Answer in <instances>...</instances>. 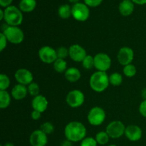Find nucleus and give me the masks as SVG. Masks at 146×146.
I'll use <instances>...</instances> for the list:
<instances>
[{
  "label": "nucleus",
  "mask_w": 146,
  "mask_h": 146,
  "mask_svg": "<svg viewBox=\"0 0 146 146\" xmlns=\"http://www.w3.org/2000/svg\"><path fill=\"white\" fill-rule=\"evenodd\" d=\"M122 1H124V0H122Z\"/></svg>",
  "instance_id": "nucleus-45"
},
{
  "label": "nucleus",
  "mask_w": 146,
  "mask_h": 146,
  "mask_svg": "<svg viewBox=\"0 0 146 146\" xmlns=\"http://www.w3.org/2000/svg\"><path fill=\"white\" fill-rule=\"evenodd\" d=\"M7 41H8V40H7L5 35L3 33H1L0 34V50H1V51H4V48L7 47Z\"/></svg>",
  "instance_id": "nucleus-34"
},
{
  "label": "nucleus",
  "mask_w": 146,
  "mask_h": 146,
  "mask_svg": "<svg viewBox=\"0 0 146 146\" xmlns=\"http://www.w3.org/2000/svg\"><path fill=\"white\" fill-rule=\"evenodd\" d=\"M110 84L113 86H119L123 82V76L120 73L115 72L109 76Z\"/></svg>",
  "instance_id": "nucleus-25"
},
{
  "label": "nucleus",
  "mask_w": 146,
  "mask_h": 146,
  "mask_svg": "<svg viewBox=\"0 0 146 146\" xmlns=\"http://www.w3.org/2000/svg\"><path fill=\"white\" fill-rule=\"evenodd\" d=\"M118 10L121 14L123 17H128L131 15L134 11V3L131 0H124L119 4Z\"/></svg>",
  "instance_id": "nucleus-18"
},
{
  "label": "nucleus",
  "mask_w": 146,
  "mask_h": 146,
  "mask_svg": "<svg viewBox=\"0 0 146 146\" xmlns=\"http://www.w3.org/2000/svg\"><path fill=\"white\" fill-rule=\"evenodd\" d=\"M66 79L71 83H74L78 81L81 78V74L79 69L76 67H70L67 68L66 72L64 73Z\"/></svg>",
  "instance_id": "nucleus-19"
},
{
  "label": "nucleus",
  "mask_w": 146,
  "mask_h": 146,
  "mask_svg": "<svg viewBox=\"0 0 146 146\" xmlns=\"http://www.w3.org/2000/svg\"><path fill=\"white\" fill-rule=\"evenodd\" d=\"M56 54L58 58L65 59L68 56H69V51L67 48L64 46L58 47L56 49Z\"/></svg>",
  "instance_id": "nucleus-31"
},
{
  "label": "nucleus",
  "mask_w": 146,
  "mask_h": 146,
  "mask_svg": "<svg viewBox=\"0 0 146 146\" xmlns=\"http://www.w3.org/2000/svg\"><path fill=\"white\" fill-rule=\"evenodd\" d=\"M29 143L31 146H46L48 143V137L40 129L36 130L30 135Z\"/></svg>",
  "instance_id": "nucleus-14"
},
{
  "label": "nucleus",
  "mask_w": 146,
  "mask_h": 146,
  "mask_svg": "<svg viewBox=\"0 0 146 146\" xmlns=\"http://www.w3.org/2000/svg\"><path fill=\"white\" fill-rule=\"evenodd\" d=\"M139 112L142 116L146 118V100H143L140 104Z\"/></svg>",
  "instance_id": "nucleus-35"
},
{
  "label": "nucleus",
  "mask_w": 146,
  "mask_h": 146,
  "mask_svg": "<svg viewBox=\"0 0 146 146\" xmlns=\"http://www.w3.org/2000/svg\"><path fill=\"white\" fill-rule=\"evenodd\" d=\"M84 4L90 7H96L102 3L103 0H84Z\"/></svg>",
  "instance_id": "nucleus-33"
},
{
  "label": "nucleus",
  "mask_w": 146,
  "mask_h": 146,
  "mask_svg": "<svg viewBox=\"0 0 146 146\" xmlns=\"http://www.w3.org/2000/svg\"><path fill=\"white\" fill-rule=\"evenodd\" d=\"M82 66L85 69L90 70L94 67V57L91 55H87L82 62Z\"/></svg>",
  "instance_id": "nucleus-29"
},
{
  "label": "nucleus",
  "mask_w": 146,
  "mask_h": 146,
  "mask_svg": "<svg viewBox=\"0 0 146 146\" xmlns=\"http://www.w3.org/2000/svg\"><path fill=\"white\" fill-rule=\"evenodd\" d=\"M94 67L98 71L106 72L111 66V58L108 54L98 53L94 56Z\"/></svg>",
  "instance_id": "nucleus-9"
},
{
  "label": "nucleus",
  "mask_w": 146,
  "mask_h": 146,
  "mask_svg": "<svg viewBox=\"0 0 146 146\" xmlns=\"http://www.w3.org/2000/svg\"><path fill=\"white\" fill-rule=\"evenodd\" d=\"M106 114L105 111L99 106H95L88 112L87 118L88 121L93 126H99L105 121Z\"/></svg>",
  "instance_id": "nucleus-5"
},
{
  "label": "nucleus",
  "mask_w": 146,
  "mask_h": 146,
  "mask_svg": "<svg viewBox=\"0 0 146 146\" xmlns=\"http://www.w3.org/2000/svg\"><path fill=\"white\" fill-rule=\"evenodd\" d=\"M40 130L42 131L46 135H48V134H51L54 132V126L51 123L45 122L41 124V126H40Z\"/></svg>",
  "instance_id": "nucleus-30"
},
{
  "label": "nucleus",
  "mask_w": 146,
  "mask_h": 146,
  "mask_svg": "<svg viewBox=\"0 0 146 146\" xmlns=\"http://www.w3.org/2000/svg\"><path fill=\"white\" fill-rule=\"evenodd\" d=\"M27 88H28V93L31 96L35 97L36 96L39 95L40 87L37 83L32 82L28 86Z\"/></svg>",
  "instance_id": "nucleus-28"
},
{
  "label": "nucleus",
  "mask_w": 146,
  "mask_h": 146,
  "mask_svg": "<svg viewBox=\"0 0 146 146\" xmlns=\"http://www.w3.org/2000/svg\"><path fill=\"white\" fill-rule=\"evenodd\" d=\"M11 104V96L7 91H0V108L5 109Z\"/></svg>",
  "instance_id": "nucleus-22"
},
{
  "label": "nucleus",
  "mask_w": 146,
  "mask_h": 146,
  "mask_svg": "<svg viewBox=\"0 0 146 146\" xmlns=\"http://www.w3.org/2000/svg\"><path fill=\"white\" fill-rule=\"evenodd\" d=\"M54 68L56 72L60 73H65L67 70V63L65 59L62 58H57L54 63Z\"/></svg>",
  "instance_id": "nucleus-23"
},
{
  "label": "nucleus",
  "mask_w": 146,
  "mask_h": 146,
  "mask_svg": "<svg viewBox=\"0 0 146 146\" xmlns=\"http://www.w3.org/2000/svg\"><path fill=\"white\" fill-rule=\"evenodd\" d=\"M89 85L91 89L95 92H104L110 85L109 76L106 72L97 71L90 77Z\"/></svg>",
  "instance_id": "nucleus-2"
},
{
  "label": "nucleus",
  "mask_w": 146,
  "mask_h": 146,
  "mask_svg": "<svg viewBox=\"0 0 146 146\" xmlns=\"http://www.w3.org/2000/svg\"><path fill=\"white\" fill-rule=\"evenodd\" d=\"M125 135L130 141L136 142L142 138L143 131L138 125H128L125 128Z\"/></svg>",
  "instance_id": "nucleus-15"
},
{
  "label": "nucleus",
  "mask_w": 146,
  "mask_h": 146,
  "mask_svg": "<svg viewBox=\"0 0 146 146\" xmlns=\"http://www.w3.org/2000/svg\"><path fill=\"white\" fill-rule=\"evenodd\" d=\"M141 96L143 98V100H146V88H143L141 91Z\"/></svg>",
  "instance_id": "nucleus-40"
},
{
  "label": "nucleus",
  "mask_w": 146,
  "mask_h": 146,
  "mask_svg": "<svg viewBox=\"0 0 146 146\" xmlns=\"http://www.w3.org/2000/svg\"><path fill=\"white\" fill-rule=\"evenodd\" d=\"M123 72L124 75L125 76L128 77V78H131V77L135 76V74H137V68L135 65L130 64L123 67Z\"/></svg>",
  "instance_id": "nucleus-26"
},
{
  "label": "nucleus",
  "mask_w": 146,
  "mask_h": 146,
  "mask_svg": "<svg viewBox=\"0 0 146 146\" xmlns=\"http://www.w3.org/2000/svg\"><path fill=\"white\" fill-rule=\"evenodd\" d=\"M14 78L18 84L29 86L33 82L34 76L29 70L27 68H19L14 74Z\"/></svg>",
  "instance_id": "nucleus-12"
},
{
  "label": "nucleus",
  "mask_w": 146,
  "mask_h": 146,
  "mask_svg": "<svg viewBox=\"0 0 146 146\" xmlns=\"http://www.w3.org/2000/svg\"><path fill=\"white\" fill-rule=\"evenodd\" d=\"M61 146H73L72 142L68 141V140H66V141H63V142L61 143Z\"/></svg>",
  "instance_id": "nucleus-39"
},
{
  "label": "nucleus",
  "mask_w": 146,
  "mask_h": 146,
  "mask_svg": "<svg viewBox=\"0 0 146 146\" xmlns=\"http://www.w3.org/2000/svg\"><path fill=\"white\" fill-rule=\"evenodd\" d=\"M90 10L88 6L84 3L78 2L72 7V17L78 21H85L89 18Z\"/></svg>",
  "instance_id": "nucleus-8"
},
{
  "label": "nucleus",
  "mask_w": 146,
  "mask_h": 146,
  "mask_svg": "<svg viewBox=\"0 0 146 146\" xmlns=\"http://www.w3.org/2000/svg\"><path fill=\"white\" fill-rule=\"evenodd\" d=\"M86 133L87 131L85 125L78 121L68 123L64 128L66 138L72 143H77L84 140L86 136Z\"/></svg>",
  "instance_id": "nucleus-1"
},
{
  "label": "nucleus",
  "mask_w": 146,
  "mask_h": 146,
  "mask_svg": "<svg viewBox=\"0 0 146 146\" xmlns=\"http://www.w3.org/2000/svg\"><path fill=\"white\" fill-rule=\"evenodd\" d=\"M2 146H14V144L12 143H6L5 144H4V145H2Z\"/></svg>",
  "instance_id": "nucleus-42"
},
{
  "label": "nucleus",
  "mask_w": 146,
  "mask_h": 146,
  "mask_svg": "<svg viewBox=\"0 0 146 146\" xmlns=\"http://www.w3.org/2000/svg\"><path fill=\"white\" fill-rule=\"evenodd\" d=\"M131 1L138 5H144L146 4V0H131Z\"/></svg>",
  "instance_id": "nucleus-38"
},
{
  "label": "nucleus",
  "mask_w": 146,
  "mask_h": 146,
  "mask_svg": "<svg viewBox=\"0 0 146 146\" xmlns=\"http://www.w3.org/2000/svg\"><path fill=\"white\" fill-rule=\"evenodd\" d=\"M80 146H98V143L95 138L91 137H86L81 141Z\"/></svg>",
  "instance_id": "nucleus-32"
},
{
  "label": "nucleus",
  "mask_w": 146,
  "mask_h": 146,
  "mask_svg": "<svg viewBox=\"0 0 146 146\" xmlns=\"http://www.w3.org/2000/svg\"><path fill=\"white\" fill-rule=\"evenodd\" d=\"M108 146H118V145H114V144H112V145H108Z\"/></svg>",
  "instance_id": "nucleus-44"
},
{
  "label": "nucleus",
  "mask_w": 146,
  "mask_h": 146,
  "mask_svg": "<svg viewBox=\"0 0 146 146\" xmlns=\"http://www.w3.org/2000/svg\"><path fill=\"white\" fill-rule=\"evenodd\" d=\"M1 146H2V145H1Z\"/></svg>",
  "instance_id": "nucleus-46"
},
{
  "label": "nucleus",
  "mask_w": 146,
  "mask_h": 146,
  "mask_svg": "<svg viewBox=\"0 0 146 146\" xmlns=\"http://www.w3.org/2000/svg\"><path fill=\"white\" fill-rule=\"evenodd\" d=\"M66 101L71 108H78L84 104L85 101V96L84 93L80 90H72L67 94Z\"/></svg>",
  "instance_id": "nucleus-6"
},
{
  "label": "nucleus",
  "mask_w": 146,
  "mask_h": 146,
  "mask_svg": "<svg viewBox=\"0 0 146 146\" xmlns=\"http://www.w3.org/2000/svg\"><path fill=\"white\" fill-rule=\"evenodd\" d=\"M117 58L118 62L123 66L132 64V61H133L134 58L133 50L128 46L122 47L118 51Z\"/></svg>",
  "instance_id": "nucleus-11"
},
{
  "label": "nucleus",
  "mask_w": 146,
  "mask_h": 146,
  "mask_svg": "<svg viewBox=\"0 0 146 146\" xmlns=\"http://www.w3.org/2000/svg\"><path fill=\"white\" fill-rule=\"evenodd\" d=\"M36 7V0H21L19 2V9L22 12H31Z\"/></svg>",
  "instance_id": "nucleus-20"
},
{
  "label": "nucleus",
  "mask_w": 146,
  "mask_h": 146,
  "mask_svg": "<svg viewBox=\"0 0 146 146\" xmlns=\"http://www.w3.org/2000/svg\"><path fill=\"white\" fill-rule=\"evenodd\" d=\"M10 86V79L7 75L1 74L0 75V90L6 91Z\"/></svg>",
  "instance_id": "nucleus-27"
},
{
  "label": "nucleus",
  "mask_w": 146,
  "mask_h": 146,
  "mask_svg": "<svg viewBox=\"0 0 146 146\" xmlns=\"http://www.w3.org/2000/svg\"><path fill=\"white\" fill-rule=\"evenodd\" d=\"M28 94V88L26 86L22 84H17L11 90V96L17 101H20L26 98Z\"/></svg>",
  "instance_id": "nucleus-17"
},
{
  "label": "nucleus",
  "mask_w": 146,
  "mask_h": 146,
  "mask_svg": "<svg viewBox=\"0 0 146 146\" xmlns=\"http://www.w3.org/2000/svg\"><path fill=\"white\" fill-rule=\"evenodd\" d=\"M13 1V0H0V5L2 7H7L11 6V2Z\"/></svg>",
  "instance_id": "nucleus-37"
},
{
  "label": "nucleus",
  "mask_w": 146,
  "mask_h": 146,
  "mask_svg": "<svg viewBox=\"0 0 146 146\" xmlns=\"http://www.w3.org/2000/svg\"><path fill=\"white\" fill-rule=\"evenodd\" d=\"M69 56L71 59L76 62H82L87 54L86 51L79 44H72L68 48Z\"/></svg>",
  "instance_id": "nucleus-13"
},
{
  "label": "nucleus",
  "mask_w": 146,
  "mask_h": 146,
  "mask_svg": "<svg viewBox=\"0 0 146 146\" xmlns=\"http://www.w3.org/2000/svg\"><path fill=\"white\" fill-rule=\"evenodd\" d=\"M38 57L42 62L46 64H54L58 58L56 50L49 46H43L38 50Z\"/></svg>",
  "instance_id": "nucleus-10"
},
{
  "label": "nucleus",
  "mask_w": 146,
  "mask_h": 146,
  "mask_svg": "<svg viewBox=\"0 0 146 146\" xmlns=\"http://www.w3.org/2000/svg\"><path fill=\"white\" fill-rule=\"evenodd\" d=\"M125 128L123 123L120 121H114L110 123L106 128V131L109 137L113 139H117L125 135Z\"/></svg>",
  "instance_id": "nucleus-7"
},
{
  "label": "nucleus",
  "mask_w": 146,
  "mask_h": 146,
  "mask_svg": "<svg viewBox=\"0 0 146 146\" xmlns=\"http://www.w3.org/2000/svg\"><path fill=\"white\" fill-rule=\"evenodd\" d=\"M48 105V100L45 96L41 95V94L34 97L31 101V107H32L33 110L38 111L41 113L47 109Z\"/></svg>",
  "instance_id": "nucleus-16"
},
{
  "label": "nucleus",
  "mask_w": 146,
  "mask_h": 146,
  "mask_svg": "<svg viewBox=\"0 0 146 146\" xmlns=\"http://www.w3.org/2000/svg\"><path fill=\"white\" fill-rule=\"evenodd\" d=\"M31 118H32L34 121H38V120L40 119V118H41V113L38 112V111H34V110H33V111L31 112Z\"/></svg>",
  "instance_id": "nucleus-36"
},
{
  "label": "nucleus",
  "mask_w": 146,
  "mask_h": 146,
  "mask_svg": "<svg viewBox=\"0 0 146 146\" xmlns=\"http://www.w3.org/2000/svg\"><path fill=\"white\" fill-rule=\"evenodd\" d=\"M68 1H69L71 3H74V4H76V3H78L79 0H68Z\"/></svg>",
  "instance_id": "nucleus-43"
},
{
  "label": "nucleus",
  "mask_w": 146,
  "mask_h": 146,
  "mask_svg": "<svg viewBox=\"0 0 146 146\" xmlns=\"http://www.w3.org/2000/svg\"><path fill=\"white\" fill-rule=\"evenodd\" d=\"M110 138H110L108 134L106 133V131H100V132L97 133L95 137V139L97 143L101 145H106V144L108 143Z\"/></svg>",
  "instance_id": "nucleus-24"
},
{
  "label": "nucleus",
  "mask_w": 146,
  "mask_h": 146,
  "mask_svg": "<svg viewBox=\"0 0 146 146\" xmlns=\"http://www.w3.org/2000/svg\"><path fill=\"white\" fill-rule=\"evenodd\" d=\"M4 19V10L0 9V20Z\"/></svg>",
  "instance_id": "nucleus-41"
},
{
  "label": "nucleus",
  "mask_w": 146,
  "mask_h": 146,
  "mask_svg": "<svg viewBox=\"0 0 146 146\" xmlns=\"http://www.w3.org/2000/svg\"><path fill=\"white\" fill-rule=\"evenodd\" d=\"M58 16L63 19H66L72 16V7L68 4H63L60 6L58 10Z\"/></svg>",
  "instance_id": "nucleus-21"
},
{
  "label": "nucleus",
  "mask_w": 146,
  "mask_h": 146,
  "mask_svg": "<svg viewBox=\"0 0 146 146\" xmlns=\"http://www.w3.org/2000/svg\"><path fill=\"white\" fill-rule=\"evenodd\" d=\"M3 34L7 37L9 42L14 44H19L24 41V31L19 27L7 26L4 29Z\"/></svg>",
  "instance_id": "nucleus-4"
},
{
  "label": "nucleus",
  "mask_w": 146,
  "mask_h": 146,
  "mask_svg": "<svg viewBox=\"0 0 146 146\" xmlns=\"http://www.w3.org/2000/svg\"><path fill=\"white\" fill-rule=\"evenodd\" d=\"M4 21L7 25L19 27L23 21L22 11L15 6H9L4 9Z\"/></svg>",
  "instance_id": "nucleus-3"
}]
</instances>
